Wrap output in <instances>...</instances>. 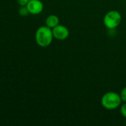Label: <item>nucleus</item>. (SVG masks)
I'll use <instances>...</instances> for the list:
<instances>
[{
	"mask_svg": "<svg viewBox=\"0 0 126 126\" xmlns=\"http://www.w3.org/2000/svg\"><path fill=\"white\" fill-rule=\"evenodd\" d=\"M53 38L52 29L46 25L39 27L36 32V42L41 47H47L50 45Z\"/></svg>",
	"mask_w": 126,
	"mask_h": 126,
	"instance_id": "obj_1",
	"label": "nucleus"
},
{
	"mask_svg": "<svg viewBox=\"0 0 126 126\" xmlns=\"http://www.w3.org/2000/svg\"><path fill=\"white\" fill-rule=\"evenodd\" d=\"M122 100L120 95L114 92L105 93L101 99L102 106L108 110H114L121 106Z\"/></svg>",
	"mask_w": 126,
	"mask_h": 126,
	"instance_id": "obj_2",
	"label": "nucleus"
},
{
	"mask_svg": "<svg viewBox=\"0 0 126 126\" xmlns=\"http://www.w3.org/2000/svg\"><path fill=\"white\" fill-rule=\"evenodd\" d=\"M121 14L117 10H111L108 12L103 18L104 25L109 30L116 29L121 23Z\"/></svg>",
	"mask_w": 126,
	"mask_h": 126,
	"instance_id": "obj_3",
	"label": "nucleus"
},
{
	"mask_svg": "<svg viewBox=\"0 0 126 126\" xmlns=\"http://www.w3.org/2000/svg\"><path fill=\"white\" fill-rule=\"evenodd\" d=\"M53 38L59 41H64L69 36V30L63 24H58L52 29Z\"/></svg>",
	"mask_w": 126,
	"mask_h": 126,
	"instance_id": "obj_4",
	"label": "nucleus"
},
{
	"mask_svg": "<svg viewBox=\"0 0 126 126\" xmlns=\"http://www.w3.org/2000/svg\"><path fill=\"white\" fill-rule=\"evenodd\" d=\"M30 14L38 15L41 13L44 9V4L40 0H30L26 5Z\"/></svg>",
	"mask_w": 126,
	"mask_h": 126,
	"instance_id": "obj_5",
	"label": "nucleus"
},
{
	"mask_svg": "<svg viewBox=\"0 0 126 126\" xmlns=\"http://www.w3.org/2000/svg\"><path fill=\"white\" fill-rule=\"evenodd\" d=\"M58 24H59V18L57 16L52 14L48 16L46 18L45 20V25L48 27H50V29L54 28L56 26H57Z\"/></svg>",
	"mask_w": 126,
	"mask_h": 126,
	"instance_id": "obj_6",
	"label": "nucleus"
},
{
	"mask_svg": "<svg viewBox=\"0 0 126 126\" xmlns=\"http://www.w3.org/2000/svg\"><path fill=\"white\" fill-rule=\"evenodd\" d=\"M19 13L22 16H27L30 13L27 8L26 6H21V7L19 10Z\"/></svg>",
	"mask_w": 126,
	"mask_h": 126,
	"instance_id": "obj_7",
	"label": "nucleus"
},
{
	"mask_svg": "<svg viewBox=\"0 0 126 126\" xmlns=\"http://www.w3.org/2000/svg\"><path fill=\"white\" fill-rule=\"evenodd\" d=\"M120 95V97H121L122 101L124 102V103L126 102V87H124V88L121 90Z\"/></svg>",
	"mask_w": 126,
	"mask_h": 126,
	"instance_id": "obj_8",
	"label": "nucleus"
},
{
	"mask_svg": "<svg viewBox=\"0 0 126 126\" xmlns=\"http://www.w3.org/2000/svg\"><path fill=\"white\" fill-rule=\"evenodd\" d=\"M120 112L121 114L126 118V102H125L120 107Z\"/></svg>",
	"mask_w": 126,
	"mask_h": 126,
	"instance_id": "obj_9",
	"label": "nucleus"
},
{
	"mask_svg": "<svg viewBox=\"0 0 126 126\" xmlns=\"http://www.w3.org/2000/svg\"><path fill=\"white\" fill-rule=\"evenodd\" d=\"M28 1V0H18V4L20 6H26Z\"/></svg>",
	"mask_w": 126,
	"mask_h": 126,
	"instance_id": "obj_10",
	"label": "nucleus"
},
{
	"mask_svg": "<svg viewBox=\"0 0 126 126\" xmlns=\"http://www.w3.org/2000/svg\"><path fill=\"white\" fill-rule=\"evenodd\" d=\"M28 1H30V0H28Z\"/></svg>",
	"mask_w": 126,
	"mask_h": 126,
	"instance_id": "obj_11",
	"label": "nucleus"
}]
</instances>
